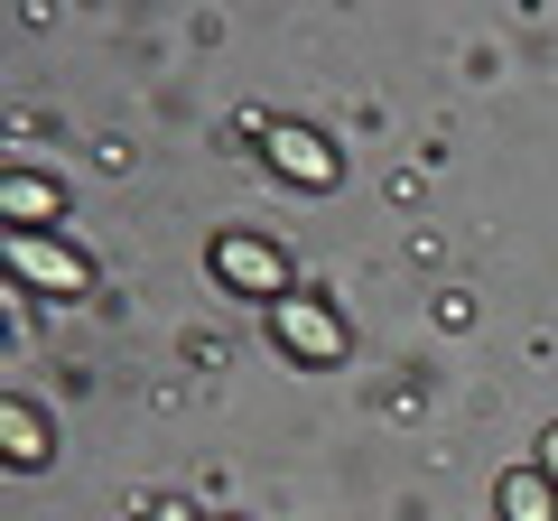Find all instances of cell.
Returning <instances> with one entry per match:
<instances>
[{"instance_id": "cell-1", "label": "cell", "mask_w": 558, "mask_h": 521, "mask_svg": "<svg viewBox=\"0 0 558 521\" xmlns=\"http://www.w3.org/2000/svg\"><path fill=\"white\" fill-rule=\"evenodd\" d=\"M0 260H10V280L47 289V299H94V260L75 252V242H47V233H0Z\"/></svg>"}, {"instance_id": "cell-2", "label": "cell", "mask_w": 558, "mask_h": 521, "mask_svg": "<svg viewBox=\"0 0 558 521\" xmlns=\"http://www.w3.org/2000/svg\"><path fill=\"white\" fill-rule=\"evenodd\" d=\"M260 159H270L289 186H307V196L344 186V159H336V141H326V131H307V121H260Z\"/></svg>"}, {"instance_id": "cell-3", "label": "cell", "mask_w": 558, "mask_h": 521, "mask_svg": "<svg viewBox=\"0 0 558 521\" xmlns=\"http://www.w3.org/2000/svg\"><path fill=\"white\" fill-rule=\"evenodd\" d=\"M215 280L223 289H242V299H289V252L279 242H260V233H215Z\"/></svg>"}, {"instance_id": "cell-4", "label": "cell", "mask_w": 558, "mask_h": 521, "mask_svg": "<svg viewBox=\"0 0 558 521\" xmlns=\"http://www.w3.org/2000/svg\"><path fill=\"white\" fill-rule=\"evenodd\" d=\"M270 336H279V354H299V363H344V317L326 299H307V289H289L270 307Z\"/></svg>"}, {"instance_id": "cell-5", "label": "cell", "mask_w": 558, "mask_h": 521, "mask_svg": "<svg viewBox=\"0 0 558 521\" xmlns=\"http://www.w3.org/2000/svg\"><path fill=\"white\" fill-rule=\"evenodd\" d=\"M0 223H10V233H38V223H65V186L10 159V168H0Z\"/></svg>"}, {"instance_id": "cell-6", "label": "cell", "mask_w": 558, "mask_h": 521, "mask_svg": "<svg viewBox=\"0 0 558 521\" xmlns=\"http://www.w3.org/2000/svg\"><path fill=\"white\" fill-rule=\"evenodd\" d=\"M0 447H10V465H20V475H38V465L57 457V428H47L38 410H28L20 391H10V401H0Z\"/></svg>"}, {"instance_id": "cell-7", "label": "cell", "mask_w": 558, "mask_h": 521, "mask_svg": "<svg viewBox=\"0 0 558 521\" xmlns=\"http://www.w3.org/2000/svg\"><path fill=\"white\" fill-rule=\"evenodd\" d=\"M494 512L502 521H558V484L539 475V465H512V475L494 484Z\"/></svg>"}, {"instance_id": "cell-8", "label": "cell", "mask_w": 558, "mask_h": 521, "mask_svg": "<svg viewBox=\"0 0 558 521\" xmlns=\"http://www.w3.org/2000/svg\"><path fill=\"white\" fill-rule=\"evenodd\" d=\"M149 521H205V512H196V502H178V494H168V502H149Z\"/></svg>"}, {"instance_id": "cell-9", "label": "cell", "mask_w": 558, "mask_h": 521, "mask_svg": "<svg viewBox=\"0 0 558 521\" xmlns=\"http://www.w3.org/2000/svg\"><path fill=\"white\" fill-rule=\"evenodd\" d=\"M539 475H549V484H558V420H549V428H539Z\"/></svg>"}, {"instance_id": "cell-10", "label": "cell", "mask_w": 558, "mask_h": 521, "mask_svg": "<svg viewBox=\"0 0 558 521\" xmlns=\"http://www.w3.org/2000/svg\"><path fill=\"white\" fill-rule=\"evenodd\" d=\"M215 521H233V512H215Z\"/></svg>"}]
</instances>
